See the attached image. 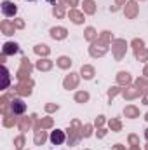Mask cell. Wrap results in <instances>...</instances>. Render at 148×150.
<instances>
[{
    "label": "cell",
    "instance_id": "cell-4",
    "mask_svg": "<svg viewBox=\"0 0 148 150\" xmlns=\"http://www.w3.org/2000/svg\"><path fill=\"white\" fill-rule=\"evenodd\" d=\"M138 12H140V5H138V2H136V0H129V2L125 4V7H124V14H125V18H127V19H134V18L138 16Z\"/></svg>",
    "mask_w": 148,
    "mask_h": 150
},
{
    "label": "cell",
    "instance_id": "cell-17",
    "mask_svg": "<svg viewBox=\"0 0 148 150\" xmlns=\"http://www.w3.org/2000/svg\"><path fill=\"white\" fill-rule=\"evenodd\" d=\"M82 12H84V14H94V12H96V2H94V0H84V4H82Z\"/></svg>",
    "mask_w": 148,
    "mask_h": 150
},
{
    "label": "cell",
    "instance_id": "cell-18",
    "mask_svg": "<svg viewBox=\"0 0 148 150\" xmlns=\"http://www.w3.org/2000/svg\"><path fill=\"white\" fill-rule=\"evenodd\" d=\"M94 42H98V44H103V45H110L111 42H113V35H111L110 32H101V35L96 38Z\"/></svg>",
    "mask_w": 148,
    "mask_h": 150
},
{
    "label": "cell",
    "instance_id": "cell-39",
    "mask_svg": "<svg viewBox=\"0 0 148 150\" xmlns=\"http://www.w3.org/2000/svg\"><path fill=\"white\" fill-rule=\"evenodd\" d=\"M58 108H59V107H58L56 103H47V105H45V112H56Z\"/></svg>",
    "mask_w": 148,
    "mask_h": 150
},
{
    "label": "cell",
    "instance_id": "cell-49",
    "mask_svg": "<svg viewBox=\"0 0 148 150\" xmlns=\"http://www.w3.org/2000/svg\"><path fill=\"white\" fill-rule=\"evenodd\" d=\"M145 119H147V120H148V112H147V117H145Z\"/></svg>",
    "mask_w": 148,
    "mask_h": 150
},
{
    "label": "cell",
    "instance_id": "cell-16",
    "mask_svg": "<svg viewBox=\"0 0 148 150\" xmlns=\"http://www.w3.org/2000/svg\"><path fill=\"white\" fill-rule=\"evenodd\" d=\"M14 25H12V21H9V19H4L2 23H0V30H2V33L4 35H12L14 33Z\"/></svg>",
    "mask_w": 148,
    "mask_h": 150
},
{
    "label": "cell",
    "instance_id": "cell-45",
    "mask_svg": "<svg viewBox=\"0 0 148 150\" xmlns=\"http://www.w3.org/2000/svg\"><path fill=\"white\" fill-rule=\"evenodd\" d=\"M115 4L120 7V5H125V4H127V0H115Z\"/></svg>",
    "mask_w": 148,
    "mask_h": 150
},
{
    "label": "cell",
    "instance_id": "cell-2",
    "mask_svg": "<svg viewBox=\"0 0 148 150\" xmlns=\"http://www.w3.org/2000/svg\"><path fill=\"white\" fill-rule=\"evenodd\" d=\"M125 51H127V42L124 38H115L111 42V52H113V56H115L117 61H120L125 56Z\"/></svg>",
    "mask_w": 148,
    "mask_h": 150
},
{
    "label": "cell",
    "instance_id": "cell-42",
    "mask_svg": "<svg viewBox=\"0 0 148 150\" xmlns=\"http://www.w3.org/2000/svg\"><path fill=\"white\" fill-rule=\"evenodd\" d=\"M105 134H106V129H103V127H99V129H98V138H103Z\"/></svg>",
    "mask_w": 148,
    "mask_h": 150
},
{
    "label": "cell",
    "instance_id": "cell-50",
    "mask_svg": "<svg viewBox=\"0 0 148 150\" xmlns=\"http://www.w3.org/2000/svg\"><path fill=\"white\" fill-rule=\"evenodd\" d=\"M28 2H35V0H28Z\"/></svg>",
    "mask_w": 148,
    "mask_h": 150
},
{
    "label": "cell",
    "instance_id": "cell-48",
    "mask_svg": "<svg viewBox=\"0 0 148 150\" xmlns=\"http://www.w3.org/2000/svg\"><path fill=\"white\" fill-rule=\"evenodd\" d=\"M145 138H147V142H148V127L145 129Z\"/></svg>",
    "mask_w": 148,
    "mask_h": 150
},
{
    "label": "cell",
    "instance_id": "cell-47",
    "mask_svg": "<svg viewBox=\"0 0 148 150\" xmlns=\"http://www.w3.org/2000/svg\"><path fill=\"white\" fill-rule=\"evenodd\" d=\"M131 150H140V145H131Z\"/></svg>",
    "mask_w": 148,
    "mask_h": 150
},
{
    "label": "cell",
    "instance_id": "cell-37",
    "mask_svg": "<svg viewBox=\"0 0 148 150\" xmlns=\"http://www.w3.org/2000/svg\"><path fill=\"white\" fill-rule=\"evenodd\" d=\"M14 145H16V150H23V145H25V136L21 134V136H18L16 140H14Z\"/></svg>",
    "mask_w": 148,
    "mask_h": 150
},
{
    "label": "cell",
    "instance_id": "cell-31",
    "mask_svg": "<svg viewBox=\"0 0 148 150\" xmlns=\"http://www.w3.org/2000/svg\"><path fill=\"white\" fill-rule=\"evenodd\" d=\"M108 126H110L111 131H115V133L122 129V122H120L118 119H110V120H108Z\"/></svg>",
    "mask_w": 148,
    "mask_h": 150
},
{
    "label": "cell",
    "instance_id": "cell-27",
    "mask_svg": "<svg viewBox=\"0 0 148 150\" xmlns=\"http://www.w3.org/2000/svg\"><path fill=\"white\" fill-rule=\"evenodd\" d=\"M33 51H35V54H38V56H49V52H51V49L45 45V44H38V45H35L33 47Z\"/></svg>",
    "mask_w": 148,
    "mask_h": 150
},
{
    "label": "cell",
    "instance_id": "cell-26",
    "mask_svg": "<svg viewBox=\"0 0 148 150\" xmlns=\"http://www.w3.org/2000/svg\"><path fill=\"white\" fill-rule=\"evenodd\" d=\"M84 37H85L87 42H91V44H92V42L98 38V33H96V30H94L92 26H87V28H85V32H84Z\"/></svg>",
    "mask_w": 148,
    "mask_h": 150
},
{
    "label": "cell",
    "instance_id": "cell-34",
    "mask_svg": "<svg viewBox=\"0 0 148 150\" xmlns=\"http://www.w3.org/2000/svg\"><path fill=\"white\" fill-rule=\"evenodd\" d=\"M16 122H18V120L14 119V115H7V117H4V126H5V127H12Z\"/></svg>",
    "mask_w": 148,
    "mask_h": 150
},
{
    "label": "cell",
    "instance_id": "cell-6",
    "mask_svg": "<svg viewBox=\"0 0 148 150\" xmlns=\"http://www.w3.org/2000/svg\"><path fill=\"white\" fill-rule=\"evenodd\" d=\"M108 52V45H103V44H98V42H92L91 47H89V54L92 58H101Z\"/></svg>",
    "mask_w": 148,
    "mask_h": 150
},
{
    "label": "cell",
    "instance_id": "cell-32",
    "mask_svg": "<svg viewBox=\"0 0 148 150\" xmlns=\"http://www.w3.org/2000/svg\"><path fill=\"white\" fill-rule=\"evenodd\" d=\"M52 124H54L52 117H42V120H40V127L42 129H49V127H52Z\"/></svg>",
    "mask_w": 148,
    "mask_h": 150
},
{
    "label": "cell",
    "instance_id": "cell-46",
    "mask_svg": "<svg viewBox=\"0 0 148 150\" xmlns=\"http://www.w3.org/2000/svg\"><path fill=\"white\" fill-rule=\"evenodd\" d=\"M143 75H145V77H147V79H148V65H147V67H145V70H143Z\"/></svg>",
    "mask_w": 148,
    "mask_h": 150
},
{
    "label": "cell",
    "instance_id": "cell-22",
    "mask_svg": "<svg viewBox=\"0 0 148 150\" xmlns=\"http://www.w3.org/2000/svg\"><path fill=\"white\" fill-rule=\"evenodd\" d=\"M32 124H33L32 117H21V119L18 120V126H19L21 131H28V129L32 127Z\"/></svg>",
    "mask_w": 148,
    "mask_h": 150
},
{
    "label": "cell",
    "instance_id": "cell-19",
    "mask_svg": "<svg viewBox=\"0 0 148 150\" xmlns=\"http://www.w3.org/2000/svg\"><path fill=\"white\" fill-rule=\"evenodd\" d=\"M35 67H37V70H40V72H49L52 68V61L47 59V58H44V59H38Z\"/></svg>",
    "mask_w": 148,
    "mask_h": 150
},
{
    "label": "cell",
    "instance_id": "cell-23",
    "mask_svg": "<svg viewBox=\"0 0 148 150\" xmlns=\"http://www.w3.org/2000/svg\"><path fill=\"white\" fill-rule=\"evenodd\" d=\"M45 140H47V134H45V131H44V129L35 131V136H33L35 145H44V143H45Z\"/></svg>",
    "mask_w": 148,
    "mask_h": 150
},
{
    "label": "cell",
    "instance_id": "cell-51",
    "mask_svg": "<svg viewBox=\"0 0 148 150\" xmlns=\"http://www.w3.org/2000/svg\"><path fill=\"white\" fill-rule=\"evenodd\" d=\"M147 150H148V145H147Z\"/></svg>",
    "mask_w": 148,
    "mask_h": 150
},
{
    "label": "cell",
    "instance_id": "cell-38",
    "mask_svg": "<svg viewBox=\"0 0 148 150\" xmlns=\"http://www.w3.org/2000/svg\"><path fill=\"white\" fill-rule=\"evenodd\" d=\"M103 124H105V117H103V115H98V117H96V120H94V126L99 129Z\"/></svg>",
    "mask_w": 148,
    "mask_h": 150
},
{
    "label": "cell",
    "instance_id": "cell-3",
    "mask_svg": "<svg viewBox=\"0 0 148 150\" xmlns=\"http://www.w3.org/2000/svg\"><path fill=\"white\" fill-rule=\"evenodd\" d=\"M32 68H33V67H32L30 59H28V58H23V59H21V67H19L16 77H18L19 80H28V79H30V74H32Z\"/></svg>",
    "mask_w": 148,
    "mask_h": 150
},
{
    "label": "cell",
    "instance_id": "cell-14",
    "mask_svg": "<svg viewBox=\"0 0 148 150\" xmlns=\"http://www.w3.org/2000/svg\"><path fill=\"white\" fill-rule=\"evenodd\" d=\"M68 18L73 21L75 25H82L85 19H84V12H80V11H77V9H70V12H68Z\"/></svg>",
    "mask_w": 148,
    "mask_h": 150
},
{
    "label": "cell",
    "instance_id": "cell-20",
    "mask_svg": "<svg viewBox=\"0 0 148 150\" xmlns=\"http://www.w3.org/2000/svg\"><path fill=\"white\" fill-rule=\"evenodd\" d=\"M117 82H118V86H129L132 82V79L127 72H118L117 74Z\"/></svg>",
    "mask_w": 148,
    "mask_h": 150
},
{
    "label": "cell",
    "instance_id": "cell-33",
    "mask_svg": "<svg viewBox=\"0 0 148 150\" xmlns=\"http://www.w3.org/2000/svg\"><path fill=\"white\" fill-rule=\"evenodd\" d=\"M131 45H132V49H134V51H140V49H145V42H143L141 38H134V40L131 42Z\"/></svg>",
    "mask_w": 148,
    "mask_h": 150
},
{
    "label": "cell",
    "instance_id": "cell-36",
    "mask_svg": "<svg viewBox=\"0 0 148 150\" xmlns=\"http://www.w3.org/2000/svg\"><path fill=\"white\" fill-rule=\"evenodd\" d=\"M91 134H92V126H91V124H85V126L82 127V136H84V138H89Z\"/></svg>",
    "mask_w": 148,
    "mask_h": 150
},
{
    "label": "cell",
    "instance_id": "cell-24",
    "mask_svg": "<svg viewBox=\"0 0 148 150\" xmlns=\"http://www.w3.org/2000/svg\"><path fill=\"white\" fill-rule=\"evenodd\" d=\"M9 84H11V75H9V70L2 65V89H7L9 87Z\"/></svg>",
    "mask_w": 148,
    "mask_h": 150
},
{
    "label": "cell",
    "instance_id": "cell-35",
    "mask_svg": "<svg viewBox=\"0 0 148 150\" xmlns=\"http://www.w3.org/2000/svg\"><path fill=\"white\" fill-rule=\"evenodd\" d=\"M122 91H124V89H120V86H115V87H110V89H108V98H115V96H117V94H118V93H122Z\"/></svg>",
    "mask_w": 148,
    "mask_h": 150
},
{
    "label": "cell",
    "instance_id": "cell-40",
    "mask_svg": "<svg viewBox=\"0 0 148 150\" xmlns=\"http://www.w3.org/2000/svg\"><path fill=\"white\" fill-rule=\"evenodd\" d=\"M127 140H129V143H131V145H140V138H138L136 134H129V138H127Z\"/></svg>",
    "mask_w": 148,
    "mask_h": 150
},
{
    "label": "cell",
    "instance_id": "cell-28",
    "mask_svg": "<svg viewBox=\"0 0 148 150\" xmlns=\"http://www.w3.org/2000/svg\"><path fill=\"white\" fill-rule=\"evenodd\" d=\"M52 14L58 18V19H61V18H65V5H61V4H54V9H52Z\"/></svg>",
    "mask_w": 148,
    "mask_h": 150
},
{
    "label": "cell",
    "instance_id": "cell-41",
    "mask_svg": "<svg viewBox=\"0 0 148 150\" xmlns=\"http://www.w3.org/2000/svg\"><path fill=\"white\" fill-rule=\"evenodd\" d=\"M12 25H14L16 28H19V30H23V28H25V21H23V19H14V21H12Z\"/></svg>",
    "mask_w": 148,
    "mask_h": 150
},
{
    "label": "cell",
    "instance_id": "cell-43",
    "mask_svg": "<svg viewBox=\"0 0 148 150\" xmlns=\"http://www.w3.org/2000/svg\"><path fill=\"white\" fill-rule=\"evenodd\" d=\"M66 2H68V5H72V9H75L78 5V0H66Z\"/></svg>",
    "mask_w": 148,
    "mask_h": 150
},
{
    "label": "cell",
    "instance_id": "cell-13",
    "mask_svg": "<svg viewBox=\"0 0 148 150\" xmlns=\"http://www.w3.org/2000/svg\"><path fill=\"white\" fill-rule=\"evenodd\" d=\"M65 133L61 131V129H56V131H52L51 133V142L54 143V145H63L65 143Z\"/></svg>",
    "mask_w": 148,
    "mask_h": 150
},
{
    "label": "cell",
    "instance_id": "cell-7",
    "mask_svg": "<svg viewBox=\"0 0 148 150\" xmlns=\"http://www.w3.org/2000/svg\"><path fill=\"white\" fill-rule=\"evenodd\" d=\"M78 80H80V75L75 74V72H70V75H66L65 77V80H63V87L65 89H75L77 86H78Z\"/></svg>",
    "mask_w": 148,
    "mask_h": 150
},
{
    "label": "cell",
    "instance_id": "cell-21",
    "mask_svg": "<svg viewBox=\"0 0 148 150\" xmlns=\"http://www.w3.org/2000/svg\"><path fill=\"white\" fill-rule=\"evenodd\" d=\"M124 115L129 117V119H136V117H140V108L134 107V105H127L124 108Z\"/></svg>",
    "mask_w": 148,
    "mask_h": 150
},
{
    "label": "cell",
    "instance_id": "cell-25",
    "mask_svg": "<svg viewBox=\"0 0 148 150\" xmlns=\"http://www.w3.org/2000/svg\"><path fill=\"white\" fill-rule=\"evenodd\" d=\"M56 65H58L59 68H63V70H68V68L72 67V59H70L68 56H61V58H58Z\"/></svg>",
    "mask_w": 148,
    "mask_h": 150
},
{
    "label": "cell",
    "instance_id": "cell-12",
    "mask_svg": "<svg viewBox=\"0 0 148 150\" xmlns=\"http://www.w3.org/2000/svg\"><path fill=\"white\" fill-rule=\"evenodd\" d=\"M122 96H124L125 100H134V98L141 96V91H140L136 86H134V87H127V89L122 91Z\"/></svg>",
    "mask_w": 148,
    "mask_h": 150
},
{
    "label": "cell",
    "instance_id": "cell-9",
    "mask_svg": "<svg viewBox=\"0 0 148 150\" xmlns=\"http://www.w3.org/2000/svg\"><path fill=\"white\" fill-rule=\"evenodd\" d=\"M11 110H12L14 115H23V113L26 112V103L21 98H14L11 101Z\"/></svg>",
    "mask_w": 148,
    "mask_h": 150
},
{
    "label": "cell",
    "instance_id": "cell-11",
    "mask_svg": "<svg viewBox=\"0 0 148 150\" xmlns=\"http://www.w3.org/2000/svg\"><path fill=\"white\" fill-rule=\"evenodd\" d=\"M18 51H19V45H18L16 42H5V44H4V47H2V54H5V56L16 54Z\"/></svg>",
    "mask_w": 148,
    "mask_h": 150
},
{
    "label": "cell",
    "instance_id": "cell-30",
    "mask_svg": "<svg viewBox=\"0 0 148 150\" xmlns=\"http://www.w3.org/2000/svg\"><path fill=\"white\" fill-rule=\"evenodd\" d=\"M134 56L138 61H148V49H140V51H134Z\"/></svg>",
    "mask_w": 148,
    "mask_h": 150
},
{
    "label": "cell",
    "instance_id": "cell-44",
    "mask_svg": "<svg viewBox=\"0 0 148 150\" xmlns=\"http://www.w3.org/2000/svg\"><path fill=\"white\" fill-rule=\"evenodd\" d=\"M111 150H125V147L124 145H120V143H117V145H113V149Z\"/></svg>",
    "mask_w": 148,
    "mask_h": 150
},
{
    "label": "cell",
    "instance_id": "cell-15",
    "mask_svg": "<svg viewBox=\"0 0 148 150\" xmlns=\"http://www.w3.org/2000/svg\"><path fill=\"white\" fill-rule=\"evenodd\" d=\"M94 75H96L94 67H91V65H82V68H80V77H84L85 80H91Z\"/></svg>",
    "mask_w": 148,
    "mask_h": 150
},
{
    "label": "cell",
    "instance_id": "cell-29",
    "mask_svg": "<svg viewBox=\"0 0 148 150\" xmlns=\"http://www.w3.org/2000/svg\"><path fill=\"white\" fill-rule=\"evenodd\" d=\"M75 101H77V103H85V101H89V93H87V91H78V93H75Z\"/></svg>",
    "mask_w": 148,
    "mask_h": 150
},
{
    "label": "cell",
    "instance_id": "cell-1",
    "mask_svg": "<svg viewBox=\"0 0 148 150\" xmlns=\"http://www.w3.org/2000/svg\"><path fill=\"white\" fill-rule=\"evenodd\" d=\"M80 138H84L82 136V126L78 120H72V126L68 127V145L70 147L77 145Z\"/></svg>",
    "mask_w": 148,
    "mask_h": 150
},
{
    "label": "cell",
    "instance_id": "cell-5",
    "mask_svg": "<svg viewBox=\"0 0 148 150\" xmlns=\"http://www.w3.org/2000/svg\"><path fill=\"white\" fill-rule=\"evenodd\" d=\"M32 87H33V80H21L16 87H14V91L18 93V94H21V96H30L32 94Z\"/></svg>",
    "mask_w": 148,
    "mask_h": 150
},
{
    "label": "cell",
    "instance_id": "cell-10",
    "mask_svg": "<svg viewBox=\"0 0 148 150\" xmlns=\"http://www.w3.org/2000/svg\"><path fill=\"white\" fill-rule=\"evenodd\" d=\"M51 37L54 40H65L68 37V30L63 26H54V28H51Z\"/></svg>",
    "mask_w": 148,
    "mask_h": 150
},
{
    "label": "cell",
    "instance_id": "cell-8",
    "mask_svg": "<svg viewBox=\"0 0 148 150\" xmlns=\"http://www.w3.org/2000/svg\"><path fill=\"white\" fill-rule=\"evenodd\" d=\"M0 9H2V14H4L5 18H14L16 12H18V7H16L12 2H9V0H4L2 5H0Z\"/></svg>",
    "mask_w": 148,
    "mask_h": 150
}]
</instances>
